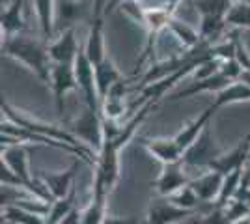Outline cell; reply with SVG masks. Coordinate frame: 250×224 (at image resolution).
Segmentation results:
<instances>
[{"label":"cell","mask_w":250,"mask_h":224,"mask_svg":"<svg viewBox=\"0 0 250 224\" xmlns=\"http://www.w3.org/2000/svg\"><path fill=\"white\" fill-rule=\"evenodd\" d=\"M2 56L11 58L15 62L30 69L42 82L51 84L52 60L49 54V43L38 41L30 36H13L2 40Z\"/></svg>","instance_id":"1"},{"label":"cell","mask_w":250,"mask_h":224,"mask_svg":"<svg viewBox=\"0 0 250 224\" xmlns=\"http://www.w3.org/2000/svg\"><path fill=\"white\" fill-rule=\"evenodd\" d=\"M2 116L6 118V120H10L11 123L26 129V131H30L34 135L49 140V142H62V144H67V146H73V148L81 149L86 155H92V153L83 146V142H79L67 129L52 125V123H47V122H42V120H38V118L26 114L24 110H19L17 107L10 105L8 101H2Z\"/></svg>","instance_id":"2"},{"label":"cell","mask_w":250,"mask_h":224,"mask_svg":"<svg viewBox=\"0 0 250 224\" xmlns=\"http://www.w3.org/2000/svg\"><path fill=\"white\" fill-rule=\"evenodd\" d=\"M67 131L77 140H81L84 146L95 149L97 153L103 148L104 129H103V116H101L99 110L84 107L83 112L69 123Z\"/></svg>","instance_id":"3"},{"label":"cell","mask_w":250,"mask_h":224,"mask_svg":"<svg viewBox=\"0 0 250 224\" xmlns=\"http://www.w3.org/2000/svg\"><path fill=\"white\" fill-rule=\"evenodd\" d=\"M224 151L217 144V140L213 137V131H211V123L204 129V133L198 137V140L190 146V148L185 149L183 153V164L185 168L187 166H192V168H206L209 170V166L219 159Z\"/></svg>","instance_id":"4"},{"label":"cell","mask_w":250,"mask_h":224,"mask_svg":"<svg viewBox=\"0 0 250 224\" xmlns=\"http://www.w3.org/2000/svg\"><path fill=\"white\" fill-rule=\"evenodd\" d=\"M73 67L75 75H77V82H79V90L83 92V97L86 101V107L101 112V99H99L97 82H95V67L88 60V56L84 53V47L81 49L79 56H77Z\"/></svg>","instance_id":"5"},{"label":"cell","mask_w":250,"mask_h":224,"mask_svg":"<svg viewBox=\"0 0 250 224\" xmlns=\"http://www.w3.org/2000/svg\"><path fill=\"white\" fill-rule=\"evenodd\" d=\"M192 215H196V211L177 207L170 198L155 196L147 207L146 224H177L188 217H192Z\"/></svg>","instance_id":"6"},{"label":"cell","mask_w":250,"mask_h":224,"mask_svg":"<svg viewBox=\"0 0 250 224\" xmlns=\"http://www.w3.org/2000/svg\"><path fill=\"white\" fill-rule=\"evenodd\" d=\"M51 88L54 92V103H56V112L63 116V101L67 92L79 90L77 75H75L73 64H52L51 71Z\"/></svg>","instance_id":"7"},{"label":"cell","mask_w":250,"mask_h":224,"mask_svg":"<svg viewBox=\"0 0 250 224\" xmlns=\"http://www.w3.org/2000/svg\"><path fill=\"white\" fill-rule=\"evenodd\" d=\"M190 183V178L187 176L185 164L183 163H174V164H163V170L155 180L153 187L159 196L170 198L172 194L181 191Z\"/></svg>","instance_id":"8"},{"label":"cell","mask_w":250,"mask_h":224,"mask_svg":"<svg viewBox=\"0 0 250 224\" xmlns=\"http://www.w3.org/2000/svg\"><path fill=\"white\" fill-rule=\"evenodd\" d=\"M81 49L83 47L77 41L75 28L63 30L56 36L54 41L49 43V54H51L52 64H75Z\"/></svg>","instance_id":"9"},{"label":"cell","mask_w":250,"mask_h":224,"mask_svg":"<svg viewBox=\"0 0 250 224\" xmlns=\"http://www.w3.org/2000/svg\"><path fill=\"white\" fill-rule=\"evenodd\" d=\"M249 161H250V135H247L235 148L226 151V153H222L219 159L209 166V170L220 172L222 176H228L231 172L245 168V164Z\"/></svg>","instance_id":"10"},{"label":"cell","mask_w":250,"mask_h":224,"mask_svg":"<svg viewBox=\"0 0 250 224\" xmlns=\"http://www.w3.org/2000/svg\"><path fill=\"white\" fill-rule=\"evenodd\" d=\"M77 170H79V163H73L69 168L60 172H42L38 178L45 183V187L49 189L51 196L54 200L58 198H63L67 196L69 192L75 189V176H77Z\"/></svg>","instance_id":"11"},{"label":"cell","mask_w":250,"mask_h":224,"mask_svg":"<svg viewBox=\"0 0 250 224\" xmlns=\"http://www.w3.org/2000/svg\"><path fill=\"white\" fill-rule=\"evenodd\" d=\"M140 144L161 164H174L183 161L185 151L176 142V139H140Z\"/></svg>","instance_id":"12"},{"label":"cell","mask_w":250,"mask_h":224,"mask_svg":"<svg viewBox=\"0 0 250 224\" xmlns=\"http://www.w3.org/2000/svg\"><path fill=\"white\" fill-rule=\"evenodd\" d=\"M194 192L198 194V198L202 204H217L220 192H222V185H224V176L220 172L215 170H206L204 174H200L198 178L190 180L188 183Z\"/></svg>","instance_id":"13"},{"label":"cell","mask_w":250,"mask_h":224,"mask_svg":"<svg viewBox=\"0 0 250 224\" xmlns=\"http://www.w3.org/2000/svg\"><path fill=\"white\" fill-rule=\"evenodd\" d=\"M24 11L26 4L24 0H11L6 8H2L0 13V30H2V40L19 36L24 30Z\"/></svg>","instance_id":"14"},{"label":"cell","mask_w":250,"mask_h":224,"mask_svg":"<svg viewBox=\"0 0 250 224\" xmlns=\"http://www.w3.org/2000/svg\"><path fill=\"white\" fill-rule=\"evenodd\" d=\"M86 11L88 4L83 0H56V28L60 24L63 26V30L75 28L77 22L84 21Z\"/></svg>","instance_id":"15"},{"label":"cell","mask_w":250,"mask_h":224,"mask_svg":"<svg viewBox=\"0 0 250 224\" xmlns=\"http://www.w3.org/2000/svg\"><path fill=\"white\" fill-rule=\"evenodd\" d=\"M213 114H215V110L211 107H208L206 110H202L198 116L194 118V120H190L188 123H185L183 127H181V131L177 133L176 137V142L181 146V149L185 151L187 148H190L196 140H198V137L204 133V129L208 127L209 123H211V118H213Z\"/></svg>","instance_id":"16"},{"label":"cell","mask_w":250,"mask_h":224,"mask_svg":"<svg viewBox=\"0 0 250 224\" xmlns=\"http://www.w3.org/2000/svg\"><path fill=\"white\" fill-rule=\"evenodd\" d=\"M228 84H231V81H228L224 75L220 73H215L208 77V79H200V81H194V82H190L187 88H183V90H179L176 94H172V101H179V99H187V97H192L196 96V94H202V92H213V94H217L220 90H224Z\"/></svg>","instance_id":"17"},{"label":"cell","mask_w":250,"mask_h":224,"mask_svg":"<svg viewBox=\"0 0 250 224\" xmlns=\"http://www.w3.org/2000/svg\"><path fill=\"white\" fill-rule=\"evenodd\" d=\"M45 43L56 40V0H34L32 2Z\"/></svg>","instance_id":"18"},{"label":"cell","mask_w":250,"mask_h":224,"mask_svg":"<svg viewBox=\"0 0 250 224\" xmlns=\"http://www.w3.org/2000/svg\"><path fill=\"white\" fill-rule=\"evenodd\" d=\"M94 67H95V82H97L99 99L103 101L104 97L108 96L110 88H112L116 82H120V81L124 79V75H122V71L116 67V64L112 62V58H110L108 54L104 56L101 64L94 65Z\"/></svg>","instance_id":"19"},{"label":"cell","mask_w":250,"mask_h":224,"mask_svg":"<svg viewBox=\"0 0 250 224\" xmlns=\"http://www.w3.org/2000/svg\"><path fill=\"white\" fill-rule=\"evenodd\" d=\"M245 101H250V84H247L245 81H235L224 90L217 92L209 107L213 110H219L226 105H235V103H245Z\"/></svg>","instance_id":"20"},{"label":"cell","mask_w":250,"mask_h":224,"mask_svg":"<svg viewBox=\"0 0 250 224\" xmlns=\"http://www.w3.org/2000/svg\"><path fill=\"white\" fill-rule=\"evenodd\" d=\"M104 22L94 21L90 22V34H88V41L84 45V53L88 56V60L94 65L101 64L103 58L106 56V49H104Z\"/></svg>","instance_id":"21"},{"label":"cell","mask_w":250,"mask_h":224,"mask_svg":"<svg viewBox=\"0 0 250 224\" xmlns=\"http://www.w3.org/2000/svg\"><path fill=\"white\" fill-rule=\"evenodd\" d=\"M168 32L172 34V38H176L179 45L185 49V51H192V49H198L202 45V38H200V32L190 26L188 22L181 21V19H176L172 17L170 19V24H168Z\"/></svg>","instance_id":"22"},{"label":"cell","mask_w":250,"mask_h":224,"mask_svg":"<svg viewBox=\"0 0 250 224\" xmlns=\"http://www.w3.org/2000/svg\"><path fill=\"white\" fill-rule=\"evenodd\" d=\"M2 221L10 224H49L47 217L17 205H2Z\"/></svg>","instance_id":"23"},{"label":"cell","mask_w":250,"mask_h":224,"mask_svg":"<svg viewBox=\"0 0 250 224\" xmlns=\"http://www.w3.org/2000/svg\"><path fill=\"white\" fill-rule=\"evenodd\" d=\"M77 207V191H71L67 196L58 198L51 204V209L47 215V223L49 224H60L65 215H69Z\"/></svg>","instance_id":"24"},{"label":"cell","mask_w":250,"mask_h":224,"mask_svg":"<svg viewBox=\"0 0 250 224\" xmlns=\"http://www.w3.org/2000/svg\"><path fill=\"white\" fill-rule=\"evenodd\" d=\"M233 2L231 0H196L194 8L200 15H220V17H228Z\"/></svg>","instance_id":"25"},{"label":"cell","mask_w":250,"mask_h":224,"mask_svg":"<svg viewBox=\"0 0 250 224\" xmlns=\"http://www.w3.org/2000/svg\"><path fill=\"white\" fill-rule=\"evenodd\" d=\"M170 200L176 204L177 207H183V209H188V211H196V207L202 204V200L198 198V194L194 192V189H192L190 185L183 187V189L177 191L176 194H172Z\"/></svg>","instance_id":"26"},{"label":"cell","mask_w":250,"mask_h":224,"mask_svg":"<svg viewBox=\"0 0 250 224\" xmlns=\"http://www.w3.org/2000/svg\"><path fill=\"white\" fill-rule=\"evenodd\" d=\"M226 21L233 28H250V4H233Z\"/></svg>","instance_id":"27"},{"label":"cell","mask_w":250,"mask_h":224,"mask_svg":"<svg viewBox=\"0 0 250 224\" xmlns=\"http://www.w3.org/2000/svg\"><path fill=\"white\" fill-rule=\"evenodd\" d=\"M224 209H226V213H228V217L231 219V223H233V221H237L241 217L250 215V204L241 200V198H233V200H229L228 205Z\"/></svg>","instance_id":"28"},{"label":"cell","mask_w":250,"mask_h":224,"mask_svg":"<svg viewBox=\"0 0 250 224\" xmlns=\"http://www.w3.org/2000/svg\"><path fill=\"white\" fill-rule=\"evenodd\" d=\"M200 224H231V219L228 217L224 207L211 205V209L204 215V219L200 221Z\"/></svg>","instance_id":"29"},{"label":"cell","mask_w":250,"mask_h":224,"mask_svg":"<svg viewBox=\"0 0 250 224\" xmlns=\"http://www.w3.org/2000/svg\"><path fill=\"white\" fill-rule=\"evenodd\" d=\"M231 40H233V43H235V58L239 60V64L243 65V69H245V71H250V54H249V51L245 49V45H243V41H241V38H237L235 34L231 36Z\"/></svg>","instance_id":"30"},{"label":"cell","mask_w":250,"mask_h":224,"mask_svg":"<svg viewBox=\"0 0 250 224\" xmlns=\"http://www.w3.org/2000/svg\"><path fill=\"white\" fill-rule=\"evenodd\" d=\"M106 6H108V0H92V19H90V22H94V21L104 22Z\"/></svg>","instance_id":"31"},{"label":"cell","mask_w":250,"mask_h":224,"mask_svg":"<svg viewBox=\"0 0 250 224\" xmlns=\"http://www.w3.org/2000/svg\"><path fill=\"white\" fill-rule=\"evenodd\" d=\"M103 224H138V223L133 221V219H125V217H112V215H106Z\"/></svg>","instance_id":"32"},{"label":"cell","mask_w":250,"mask_h":224,"mask_svg":"<svg viewBox=\"0 0 250 224\" xmlns=\"http://www.w3.org/2000/svg\"><path fill=\"white\" fill-rule=\"evenodd\" d=\"M179 2H181V0H161V6L174 13V11H176V8L179 6Z\"/></svg>","instance_id":"33"},{"label":"cell","mask_w":250,"mask_h":224,"mask_svg":"<svg viewBox=\"0 0 250 224\" xmlns=\"http://www.w3.org/2000/svg\"><path fill=\"white\" fill-rule=\"evenodd\" d=\"M127 2H144V0H108V6H106V13L110 10H114L116 6H122V4H127Z\"/></svg>","instance_id":"34"},{"label":"cell","mask_w":250,"mask_h":224,"mask_svg":"<svg viewBox=\"0 0 250 224\" xmlns=\"http://www.w3.org/2000/svg\"><path fill=\"white\" fill-rule=\"evenodd\" d=\"M231 224H250V215H247V217H241V219L233 221Z\"/></svg>","instance_id":"35"},{"label":"cell","mask_w":250,"mask_h":224,"mask_svg":"<svg viewBox=\"0 0 250 224\" xmlns=\"http://www.w3.org/2000/svg\"><path fill=\"white\" fill-rule=\"evenodd\" d=\"M233 4H250V0H231Z\"/></svg>","instance_id":"36"},{"label":"cell","mask_w":250,"mask_h":224,"mask_svg":"<svg viewBox=\"0 0 250 224\" xmlns=\"http://www.w3.org/2000/svg\"><path fill=\"white\" fill-rule=\"evenodd\" d=\"M34 0H24V4H26V10H28V6H30Z\"/></svg>","instance_id":"37"},{"label":"cell","mask_w":250,"mask_h":224,"mask_svg":"<svg viewBox=\"0 0 250 224\" xmlns=\"http://www.w3.org/2000/svg\"><path fill=\"white\" fill-rule=\"evenodd\" d=\"M249 189H250V187H249Z\"/></svg>","instance_id":"38"}]
</instances>
